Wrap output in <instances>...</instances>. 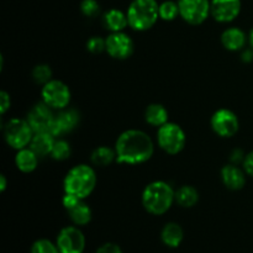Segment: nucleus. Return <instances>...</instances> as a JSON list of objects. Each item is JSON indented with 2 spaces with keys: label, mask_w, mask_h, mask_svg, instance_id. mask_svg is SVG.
Returning a JSON list of instances; mask_svg holds the SVG:
<instances>
[{
  "label": "nucleus",
  "mask_w": 253,
  "mask_h": 253,
  "mask_svg": "<svg viewBox=\"0 0 253 253\" xmlns=\"http://www.w3.org/2000/svg\"><path fill=\"white\" fill-rule=\"evenodd\" d=\"M35 132L26 119H10L4 126V138L7 145L19 151L31 143Z\"/></svg>",
  "instance_id": "nucleus-6"
},
{
  "label": "nucleus",
  "mask_w": 253,
  "mask_h": 253,
  "mask_svg": "<svg viewBox=\"0 0 253 253\" xmlns=\"http://www.w3.org/2000/svg\"><path fill=\"white\" fill-rule=\"evenodd\" d=\"M6 187H7L6 177H5L4 174H1L0 175V192L4 193L5 190H6Z\"/></svg>",
  "instance_id": "nucleus-36"
},
{
  "label": "nucleus",
  "mask_w": 253,
  "mask_h": 253,
  "mask_svg": "<svg viewBox=\"0 0 253 253\" xmlns=\"http://www.w3.org/2000/svg\"><path fill=\"white\" fill-rule=\"evenodd\" d=\"M116 162L125 165H142L151 160L155 152L153 141L145 131L131 130L120 133L115 142Z\"/></svg>",
  "instance_id": "nucleus-1"
},
{
  "label": "nucleus",
  "mask_w": 253,
  "mask_h": 253,
  "mask_svg": "<svg viewBox=\"0 0 253 253\" xmlns=\"http://www.w3.org/2000/svg\"><path fill=\"white\" fill-rule=\"evenodd\" d=\"M245 157H246V156L244 155V152H242L241 150H234V152L231 153V161L235 165L239 162H244Z\"/></svg>",
  "instance_id": "nucleus-34"
},
{
  "label": "nucleus",
  "mask_w": 253,
  "mask_h": 253,
  "mask_svg": "<svg viewBox=\"0 0 253 253\" xmlns=\"http://www.w3.org/2000/svg\"><path fill=\"white\" fill-rule=\"evenodd\" d=\"M41 96L42 101L54 110L68 108L71 103V90L68 85L58 79H52L44 84L41 89Z\"/></svg>",
  "instance_id": "nucleus-7"
},
{
  "label": "nucleus",
  "mask_w": 253,
  "mask_h": 253,
  "mask_svg": "<svg viewBox=\"0 0 253 253\" xmlns=\"http://www.w3.org/2000/svg\"><path fill=\"white\" fill-rule=\"evenodd\" d=\"M179 16L189 25H202L211 15L210 0H178Z\"/></svg>",
  "instance_id": "nucleus-8"
},
{
  "label": "nucleus",
  "mask_w": 253,
  "mask_h": 253,
  "mask_svg": "<svg viewBox=\"0 0 253 253\" xmlns=\"http://www.w3.org/2000/svg\"><path fill=\"white\" fill-rule=\"evenodd\" d=\"M26 120L34 132H51L54 120L53 109L49 108L43 101L36 104L29 111Z\"/></svg>",
  "instance_id": "nucleus-12"
},
{
  "label": "nucleus",
  "mask_w": 253,
  "mask_h": 253,
  "mask_svg": "<svg viewBox=\"0 0 253 253\" xmlns=\"http://www.w3.org/2000/svg\"><path fill=\"white\" fill-rule=\"evenodd\" d=\"M242 165H244L245 172L249 175H251V177H253V151L250 152L249 155H246Z\"/></svg>",
  "instance_id": "nucleus-33"
},
{
  "label": "nucleus",
  "mask_w": 253,
  "mask_h": 253,
  "mask_svg": "<svg viewBox=\"0 0 253 253\" xmlns=\"http://www.w3.org/2000/svg\"><path fill=\"white\" fill-rule=\"evenodd\" d=\"M221 180L226 188L231 190H240L246 184V175L236 165H226L221 168Z\"/></svg>",
  "instance_id": "nucleus-15"
},
{
  "label": "nucleus",
  "mask_w": 253,
  "mask_h": 253,
  "mask_svg": "<svg viewBox=\"0 0 253 253\" xmlns=\"http://www.w3.org/2000/svg\"><path fill=\"white\" fill-rule=\"evenodd\" d=\"M175 202L182 208H193L199 202V193L192 185H182L175 192Z\"/></svg>",
  "instance_id": "nucleus-24"
},
{
  "label": "nucleus",
  "mask_w": 253,
  "mask_h": 253,
  "mask_svg": "<svg viewBox=\"0 0 253 253\" xmlns=\"http://www.w3.org/2000/svg\"><path fill=\"white\" fill-rule=\"evenodd\" d=\"M106 41V52L109 56L114 59H127L133 53L132 39L125 32H111L105 39Z\"/></svg>",
  "instance_id": "nucleus-11"
},
{
  "label": "nucleus",
  "mask_w": 253,
  "mask_h": 253,
  "mask_svg": "<svg viewBox=\"0 0 253 253\" xmlns=\"http://www.w3.org/2000/svg\"><path fill=\"white\" fill-rule=\"evenodd\" d=\"M211 127L220 137H232L239 131V118L232 110L219 109L211 116Z\"/></svg>",
  "instance_id": "nucleus-9"
},
{
  "label": "nucleus",
  "mask_w": 253,
  "mask_h": 253,
  "mask_svg": "<svg viewBox=\"0 0 253 253\" xmlns=\"http://www.w3.org/2000/svg\"><path fill=\"white\" fill-rule=\"evenodd\" d=\"M96 253H123L120 247L115 244H104L98 249Z\"/></svg>",
  "instance_id": "nucleus-32"
},
{
  "label": "nucleus",
  "mask_w": 253,
  "mask_h": 253,
  "mask_svg": "<svg viewBox=\"0 0 253 253\" xmlns=\"http://www.w3.org/2000/svg\"><path fill=\"white\" fill-rule=\"evenodd\" d=\"M158 9L157 0H132L126 11L128 26L138 32L147 31L160 19Z\"/></svg>",
  "instance_id": "nucleus-4"
},
{
  "label": "nucleus",
  "mask_w": 253,
  "mask_h": 253,
  "mask_svg": "<svg viewBox=\"0 0 253 253\" xmlns=\"http://www.w3.org/2000/svg\"><path fill=\"white\" fill-rule=\"evenodd\" d=\"M146 123L151 126L161 127L168 123V110L162 104H150L145 111Z\"/></svg>",
  "instance_id": "nucleus-21"
},
{
  "label": "nucleus",
  "mask_w": 253,
  "mask_h": 253,
  "mask_svg": "<svg viewBox=\"0 0 253 253\" xmlns=\"http://www.w3.org/2000/svg\"><path fill=\"white\" fill-rule=\"evenodd\" d=\"M72 153V148L69 146V143L67 142L66 140H57L54 141L53 148H52L51 152V157L56 161H66L71 157Z\"/></svg>",
  "instance_id": "nucleus-26"
},
{
  "label": "nucleus",
  "mask_w": 253,
  "mask_h": 253,
  "mask_svg": "<svg viewBox=\"0 0 253 253\" xmlns=\"http://www.w3.org/2000/svg\"><path fill=\"white\" fill-rule=\"evenodd\" d=\"M56 245L61 253H83L85 237L78 227L67 226L59 231Z\"/></svg>",
  "instance_id": "nucleus-10"
},
{
  "label": "nucleus",
  "mask_w": 253,
  "mask_h": 253,
  "mask_svg": "<svg viewBox=\"0 0 253 253\" xmlns=\"http://www.w3.org/2000/svg\"><path fill=\"white\" fill-rule=\"evenodd\" d=\"M90 161L96 167H108L114 161H116V152L115 148H110L108 146H100L96 147L91 152Z\"/></svg>",
  "instance_id": "nucleus-23"
},
{
  "label": "nucleus",
  "mask_w": 253,
  "mask_h": 253,
  "mask_svg": "<svg viewBox=\"0 0 253 253\" xmlns=\"http://www.w3.org/2000/svg\"><path fill=\"white\" fill-rule=\"evenodd\" d=\"M103 24L109 31L123 32L128 26L127 15L119 9H110L104 14Z\"/></svg>",
  "instance_id": "nucleus-18"
},
{
  "label": "nucleus",
  "mask_w": 253,
  "mask_h": 253,
  "mask_svg": "<svg viewBox=\"0 0 253 253\" xmlns=\"http://www.w3.org/2000/svg\"><path fill=\"white\" fill-rule=\"evenodd\" d=\"M249 41H250V44H251L252 49H253V29L250 31V35H249Z\"/></svg>",
  "instance_id": "nucleus-37"
},
{
  "label": "nucleus",
  "mask_w": 253,
  "mask_h": 253,
  "mask_svg": "<svg viewBox=\"0 0 253 253\" xmlns=\"http://www.w3.org/2000/svg\"><path fill=\"white\" fill-rule=\"evenodd\" d=\"M211 16L221 24H227L236 19L241 12V0H210Z\"/></svg>",
  "instance_id": "nucleus-13"
},
{
  "label": "nucleus",
  "mask_w": 253,
  "mask_h": 253,
  "mask_svg": "<svg viewBox=\"0 0 253 253\" xmlns=\"http://www.w3.org/2000/svg\"><path fill=\"white\" fill-rule=\"evenodd\" d=\"M56 136L51 132H35L32 137L30 148L36 153L39 157H46L51 155L52 148H53Z\"/></svg>",
  "instance_id": "nucleus-16"
},
{
  "label": "nucleus",
  "mask_w": 253,
  "mask_h": 253,
  "mask_svg": "<svg viewBox=\"0 0 253 253\" xmlns=\"http://www.w3.org/2000/svg\"><path fill=\"white\" fill-rule=\"evenodd\" d=\"M86 49L94 54L101 53L106 51V41L105 39H101L99 36H93L86 41Z\"/></svg>",
  "instance_id": "nucleus-30"
},
{
  "label": "nucleus",
  "mask_w": 253,
  "mask_h": 253,
  "mask_svg": "<svg viewBox=\"0 0 253 253\" xmlns=\"http://www.w3.org/2000/svg\"><path fill=\"white\" fill-rule=\"evenodd\" d=\"M253 59V51L251 49H247L242 53V61L244 62H251Z\"/></svg>",
  "instance_id": "nucleus-35"
},
{
  "label": "nucleus",
  "mask_w": 253,
  "mask_h": 253,
  "mask_svg": "<svg viewBox=\"0 0 253 253\" xmlns=\"http://www.w3.org/2000/svg\"><path fill=\"white\" fill-rule=\"evenodd\" d=\"M161 239L166 246L170 247V249H177L184 239V232H183L182 226L178 225L177 222H168L162 229Z\"/></svg>",
  "instance_id": "nucleus-20"
},
{
  "label": "nucleus",
  "mask_w": 253,
  "mask_h": 253,
  "mask_svg": "<svg viewBox=\"0 0 253 253\" xmlns=\"http://www.w3.org/2000/svg\"><path fill=\"white\" fill-rule=\"evenodd\" d=\"M32 79L35 83L44 85L52 81V69L48 64H37L34 69H32Z\"/></svg>",
  "instance_id": "nucleus-27"
},
{
  "label": "nucleus",
  "mask_w": 253,
  "mask_h": 253,
  "mask_svg": "<svg viewBox=\"0 0 253 253\" xmlns=\"http://www.w3.org/2000/svg\"><path fill=\"white\" fill-rule=\"evenodd\" d=\"M175 202V192L172 185L163 180H155L145 187L142 192V205L152 215H163Z\"/></svg>",
  "instance_id": "nucleus-2"
},
{
  "label": "nucleus",
  "mask_w": 253,
  "mask_h": 253,
  "mask_svg": "<svg viewBox=\"0 0 253 253\" xmlns=\"http://www.w3.org/2000/svg\"><path fill=\"white\" fill-rule=\"evenodd\" d=\"M31 253H61L57 245L52 244L49 240L41 239L34 242L31 246Z\"/></svg>",
  "instance_id": "nucleus-28"
},
{
  "label": "nucleus",
  "mask_w": 253,
  "mask_h": 253,
  "mask_svg": "<svg viewBox=\"0 0 253 253\" xmlns=\"http://www.w3.org/2000/svg\"><path fill=\"white\" fill-rule=\"evenodd\" d=\"M96 185V173L88 165H77L68 170L63 179V190L84 200L94 192Z\"/></svg>",
  "instance_id": "nucleus-3"
},
{
  "label": "nucleus",
  "mask_w": 253,
  "mask_h": 253,
  "mask_svg": "<svg viewBox=\"0 0 253 253\" xmlns=\"http://www.w3.org/2000/svg\"><path fill=\"white\" fill-rule=\"evenodd\" d=\"M247 42V36L239 27L226 29L221 35V43L229 51H240L245 47Z\"/></svg>",
  "instance_id": "nucleus-17"
},
{
  "label": "nucleus",
  "mask_w": 253,
  "mask_h": 253,
  "mask_svg": "<svg viewBox=\"0 0 253 253\" xmlns=\"http://www.w3.org/2000/svg\"><path fill=\"white\" fill-rule=\"evenodd\" d=\"M81 11L86 17H96L100 14V5L96 0H83L81 2Z\"/></svg>",
  "instance_id": "nucleus-29"
},
{
  "label": "nucleus",
  "mask_w": 253,
  "mask_h": 253,
  "mask_svg": "<svg viewBox=\"0 0 253 253\" xmlns=\"http://www.w3.org/2000/svg\"><path fill=\"white\" fill-rule=\"evenodd\" d=\"M72 222L77 226H85L91 220V209L84 200H79L74 207L67 210Z\"/></svg>",
  "instance_id": "nucleus-22"
},
{
  "label": "nucleus",
  "mask_w": 253,
  "mask_h": 253,
  "mask_svg": "<svg viewBox=\"0 0 253 253\" xmlns=\"http://www.w3.org/2000/svg\"><path fill=\"white\" fill-rule=\"evenodd\" d=\"M157 142L166 153L174 156L182 152L185 147L187 136L178 124L168 121L167 124L158 127Z\"/></svg>",
  "instance_id": "nucleus-5"
},
{
  "label": "nucleus",
  "mask_w": 253,
  "mask_h": 253,
  "mask_svg": "<svg viewBox=\"0 0 253 253\" xmlns=\"http://www.w3.org/2000/svg\"><path fill=\"white\" fill-rule=\"evenodd\" d=\"M39 156L31 148H22L15 156V166L22 173H31L39 166Z\"/></svg>",
  "instance_id": "nucleus-19"
},
{
  "label": "nucleus",
  "mask_w": 253,
  "mask_h": 253,
  "mask_svg": "<svg viewBox=\"0 0 253 253\" xmlns=\"http://www.w3.org/2000/svg\"><path fill=\"white\" fill-rule=\"evenodd\" d=\"M10 105H11L10 95L7 94V91L1 90L0 91V113L4 115V114L10 109Z\"/></svg>",
  "instance_id": "nucleus-31"
},
{
  "label": "nucleus",
  "mask_w": 253,
  "mask_h": 253,
  "mask_svg": "<svg viewBox=\"0 0 253 253\" xmlns=\"http://www.w3.org/2000/svg\"><path fill=\"white\" fill-rule=\"evenodd\" d=\"M79 121H81V115L76 109H62L58 114L54 115L51 133H53L57 137V136L72 132L78 126Z\"/></svg>",
  "instance_id": "nucleus-14"
},
{
  "label": "nucleus",
  "mask_w": 253,
  "mask_h": 253,
  "mask_svg": "<svg viewBox=\"0 0 253 253\" xmlns=\"http://www.w3.org/2000/svg\"><path fill=\"white\" fill-rule=\"evenodd\" d=\"M160 19L165 20V21H173L179 16V6L178 2L173 1V0H166V1L160 4Z\"/></svg>",
  "instance_id": "nucleus-25"
}]
</instances>
